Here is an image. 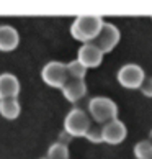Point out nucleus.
Returning <instances> with one entry per match:
<instances>
[{
	"label": "nucleus",
	"mask_w": 152,
	"mask_h": 159,
	"mask_svg": "<svg viewBox=\"0 0 152 159\" xmlns=\"http://www.w3.org/2000/svg\"><path fill=\"white\" fill-rule=\"evenodd\" d=\"M141 90L145 97H152V77L149 79H144L142 85H141Z\"/></svg>",
	"instance_id": "nucleus-17"
},
{
	"label": "nucleus",
	"mask_w": 152,
	"mask_h": 159,
	"mask_svg": "<svg viewBox=\"0 0 152 159\" xmlns=\"http://www.w3.org/2000/svg\"><path fill=\"white\" fill-rule=\"evenodd\" d=\"M20 93V80L15 74L3 72L0 74V100L16 98Z\"/></svg>",
	"instance_id": "nucleus-9"
},
{
	"label": "nucleus",
	"mask_w": 152,
	"mask_h": 159,
	"mask_svg": "<svg viewBox=\"0 0 152 159\" xmlns=\"http://www.w3.org/2000/svg\"><path fill=\"white\" fill-rule=\"evenodd\" d=\"M85 138L92 141V143H102L103 141V134H102V125L98 123H92L89 131L85 133Z\"/></svg>",
	"instance_id": "nucleus-16"
},
{
	"label": "nucleus",
	"mask_w": 152,
	"mask_h": 159,
	"mask_svg": "<svg viewBox=\"0 0 152 159\" xmlns=\"http://www.w3.org/2000/svg\"><path fill=\"white\" fill-rule=\"evenodd\" d=\"M21 111V107L18 103L16 98H5V100H0V115L7 120H15L18 118Z\"/></svg>",
	"instance_id": "nucleus-12"
},
{
	"label": "nucleus",
	"mask_w": 152,
	"mask_h": 159,
	"mask_svg": "<svg viewBox=\"0 0 152 159\" xmlns=\"http://www.w3.org/2000/svg\"><path fill=\"white\" fill-rule=\"evenodd\" d=\"M20 43V34L10 25H2L0 26V51H13Z\"/></svg>",
	"instance_id": "nucleus-11"
},
{
	"label": "nucleus",
	"mask_w": 152,
	"mask_h": 159,
	"mask_svg": "<svg viewBox=\"0 0 152 159\" xmlns=\"http://www.w3.org/2000/svg\"><path fill=\"white\" fill-rule=\"evenodd\" d=\"M150 139H152V131H150Z\"/></svg>",
	"instance_id": "nucleus-19"
},
{
	"label": "nucleus",
	"mask_w": 152,
	"mask_h": 159,
	"mask_svg": "<svg viewBox=\"0 0 152 159\" xmlns=\"http://www.w3.org/2000/svg\"><path fill=\"white\" fill-rule=\"evenodd\" d=\"M144 79H145L144 70L139 66H136V64H126L118 72L119 84L123 87H128V89H137V87H141Z\"/></svg>",
	"instance_id": "nucleus-6"
},
{
	"label": "nucleus",
	"mask_w": 152,
	"mask_h": 159,
	"mask_svg": "<svg viewBox=\"0 0 152 159\" xmlns=\"http://www.w3.org/2000/svg\"><path fill=\"white\" fill-rule=\"evenodd\" d=\"M137 159H152V141H141L134 148Z\"/></svg>",
	"instance_id": "nucleus-15"
},
{
	"label": "nucleus",
	"mask_w": 152,
	"mask_h": 159,
	"mask_svg": "<svg viewBox=\"0 0 152 159\" xmlns=\"http://www.w3.org/2000/svg\"><path fill=\"white\" fill-rule=\"evenodd\" d=\"M62 93L69 102H79L80 98L85 97L87 93V85L82 79H67V82L62 87Z\"/></svg>",
	"instance_id": "nucleus-10"
},
{
	"label": "nucleus",
	"mask_w": 152,
	"mask_h": 159,
	"mask_svg": "<svg viewBox=\"0 0 152 159\" xmlns=\"http://www.w3.org/2000/svg\"><path fill=\"white\" fill-rule=\"evenodd\" d=\"M46 159H69V148L62 143H54L49 146Z\"/></svg>",
	"instance_id": "nucleus-14"
},
{
	"label": "nucleus",
	"mask_w": 152,
	"mask_h": 159,
	"mask_svg": "<svg viewBox=\"0 0 152 159\" xmlns=\"http://www.w3.org/2000/svg\"><path fill=\"white\" fill-rule=\"evenodd\" d=\"M67 66V75H69V79H82L84 80L85 77V74H87V67L82 64L80 61H71L69 64H66Z\"/></svg>",
	"instance_id": "nucleus-13"
},
{
	"label": "nucleus",
	"mask_w": 152,
	"mask_h": 159,
	"mask_svg": "<svg viewBox=\"0 0 152 159\" xmlns=\"http://www.w3.org/2000/svg\"><path fill=\"white\" fill-rule=\"evenodd\" d=\"M90 125H92V121H90V116L87 115V111L80 110V108H72L67 113L66 120H64V131H67L72 138L85 136Z\"/></svg>",
	"instance_id": "nucleus-3"
},
{
	"label": "nucleus",
	"mask_w": 152,
	"mask_h": 159,
	"mask_svg": "<svg viewBox=\"0 0 152 159\" xmlns=\"http://www.w3.org/2000/svg\"><path fill=\"white\" fill-rule=\"evenodd\" d=\"M102 134H103V141H106L110 144H118L126 138V126L123 121L116 118L102 125Z\"/></svg>",
	"instance_id": "nucleus-7"
},
{
	"label": "nucleus",
	"mask_w": 152,
	"mask_h": 159,
	"mask_svg": "<svg viewBox=\"0 0 152 159\" xmlns=\"http://www.w3.org/2000/svg\"><path fill=\"white\" fill-rule=\"evenodd\" d=\"M71 139H72L71 134H69L67 131H62V133H61V138H59V141H57V143H62V144H66V146H67V143H69Z\"/></svg>",
	"instance_id": "nucleus-18"
},
{
	"label": "nucleus",
	"mask_w": 152,
	"mask_h": 159,
	"mask_svg": "<svg viewBox=\"0 0 152 159\" xmlns=\"http://www.w3.org/2000/svg\"><path fill=\"white\" fill-rule=\"evenodd\" d=\"M89 113L95 123L105 125V123L111 120H116L118 107H116L113 100H110L106 97H95L89 102Z\"/></svg>",
	"instance_id": "nucleus-2"
},
{
	"label": "nucleus",
	"mask_w": 152,
	"mask_h": 159,
	"mask_svg": "<svg viewBox=\"0 0 152 159\" xmlns=\"http://www.w3.org/2000/svg\"><path fill=\"white\" fill-rule=\"evenodd\" d=\"M102 26H103V20L100 16H93V15L77 16V18L74 20L72 26H71V33L77 41L92 43V41L98 36Z\"/></svg>",
	"instance_id": "nucleus-1"
},
{
	"label": "nucleus",
	"mask_w": 152,
	"mask_h": 159,
	"mask_svg": "<svg viewBox=\"0 0 152 159\" xmlns=\"http://www.w3.org/2000/svg\"><path fill=\"white\" fill-rule=\"evenodd\" d=\"M118 41H119L118 28H116L115 25H111V23H103V26H102L100 33H98V36L93 39L92 43L105 54V52L111 51L115 46L118 44Z\"/></svg>",
	"instance_id": "nucleus-5"
},
{
	"label": "nucleus",
	"mask_w": 152,
	"mask_h": 159,
	"mask_svg": "<svg viewBox=\"0 0 152 159\" xmlns=\"http://www.w3.org/2000/svg\"><path fill=\"white\" fill-rule=\"evenodd\" d=\"M43 159H46V157H43Z\"/></svg>",
	"instance_id": "nucleus-20"
},
{
	"label": "nucleus",
	"mask_w": 152,
	"mask_h": 159,
	"mask_svg": "<svg viewBox=\"0 0 152 159\" xmlns=\"http://www.w3.org/2000/svg\"><path fill=\"white\" fill-rule=\"evenodd\" d=\"M77 61H80L87 69L89 67H98L103 61V52L93 43H85L84 46H80V49H79Z\"/></svg>",
	"instance_id": "nucleus-8"
},
{
	"label": "nucleus",
	"mask_w": 152,
	"mask_h": 159,
	"mask_svg": "<svg viewBox=\"0 0 152 159\" xmlns=\"http://www.w3.org/2000/svg\"><path fill=\"white\" fill-rule=\"evenodd\" d=\"M41 77L49 87H56V89H62L64 84L67 82V66L59 61H51L41 69Z\"/></svg>",
	"instance_id": "nucleus-4"
}]
</instances>
